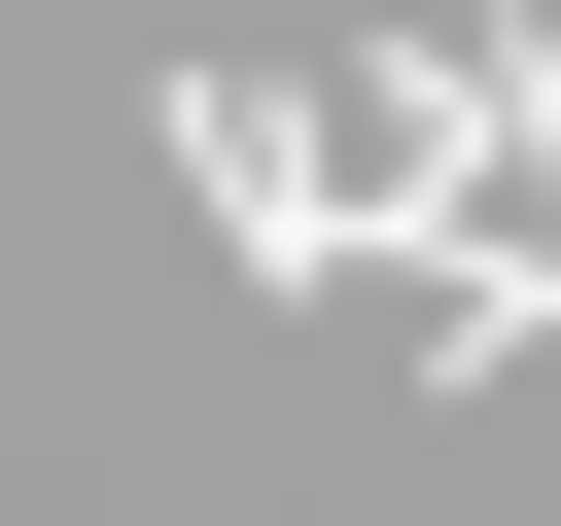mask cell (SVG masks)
Wrapping results in <instances>:
<instances>
[{
	"instance_id": "cell-1",
	"label": "cell",
	"mask_w": 561,
	"mask_h": 526,
	"mask_svg": "<svg viewBox=\"0 0 561 526\" xmlns=\"http://www.w3.org/2000/svg\"><path fill=\"white\" fill-rule=\"evenodd\" d=\"M351 105H386V210L456 175V281H421V386H491V351L561 316V35H526V0H456V35H421V70H351ZM386 210H351V245H386Z\"/></svg>"
},
{
	"instance_id": "cell-2",
	"label": "cell",
	"mask_w": 561,
	"mask_h": 526,
	"mask_svg": "<svg viewBox=\"0 0 561 526\" xmlns=\"http://www.w3.org/2000/svg\"><path fill=\"white\" fill-rule=\"evenodd\" d=\"M175 175H210L245 281H351V140H316V70H175Z\"/></svg>"
}]
</instances>
